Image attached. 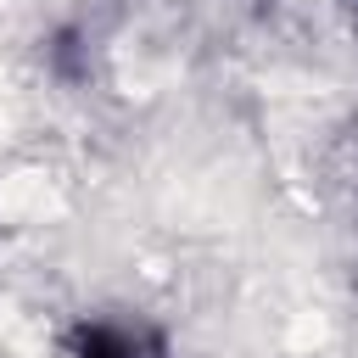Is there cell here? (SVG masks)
<instances>
[{
	"mask_svg": "<svg viewBox=\"0 0 358 358\" xmlns=\"http://www.w3.org/2000/svg\"><path fill=\"white\" fill-rule=\"evenodd\" d=\"M73 358H140V336L123 324H90L73 347Z\"/></svg>",
	"mask_w": 358,
	"mask_h": 358,
	"instance_id": "6da1fadb",
	"label": "cell"
}]
</instances>
